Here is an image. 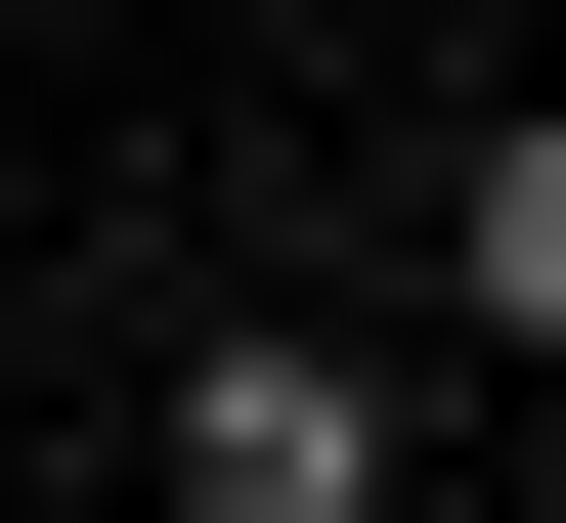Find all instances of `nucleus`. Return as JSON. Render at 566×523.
<instances>
[{
  "label": "nucleus",
  "mask_w": 566,
  "mask_h": 523,
  "mask_svg": "<svg viewBox=\"0 0 566 523\" xmlns=\"http://www.w3.org/2000/svg\"><path fill=\"white\" fill-rule=\"evenodd\" d=\"M175 523H392V393L349 349H175Z\"/></svg>",
  "instance_id": "1"
},
{
  "label": "nucleus",
  "mask_w": 566,
  "mask_h": 523,
  "mask_svg": "<svg viewBox=\"0 0 566 523\" xmlns=\"http://www.w3.org/2000/svg\"><path fill=\"white\" fill-rule=\"evenodd\" d=\"M480 349H566V87L480 132Z\"/></svg>",
  "instance_id": "2"
}]
</instances>
